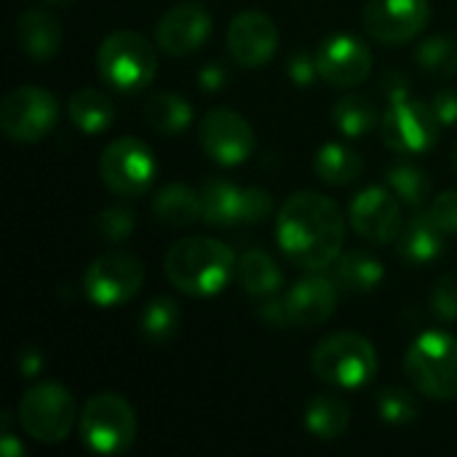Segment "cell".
I'll list each match as a JSON object with an SVG mask.
<instances>
[{
    "mask_svg": "<svg viewBox=\"0 0 457 457\" xmlns=\"http://www.w3.org/2000/svg\"><path fill=\"white\" fill-rule=\"evenodd\" d=\"M276 238L292 265L319 273L340 257L345 222L332 198L303 190L284 201L276 222Z\"/></svg>",
    "mask_w": 457,
    "mask_h": 457,
    "instance_id": "cell-1",
    "label": "cell"
},
{
    "mask_svg": "<svg viewBox=\"0 0 457 457\" xmlns=\"http://www.w3.org/2000/svg\"><path fill=\"white\" fill-rule=\"evenodd\" d=\"M236 254L228 244L193 236L177 241L166 252V278L185 295L193 297H212L228 287V281L236 276Z\"/></svg>",
    "mask_w": 457,
    "mask_h": 457,
    "instance_id": "cell-2",
    "label": "cell"
},
{
    "mask_svg": "<svg viewBox=\"0 0 457 457\" xmlns=\"http://www.w3.org/2000/svg\"><path fill=\"white\" fill-rule=\"evenodd\" d=\"M153 46L131 29H118L107 35L96 54V67L102 80L120 94H139L153 83L155 75Z\"/></svg>",
    "mask_w": 457,
    "mask_h": 457,
    "instance_id": "cell-3",
    "label": "cell"
},
{
    "mask_svg": "<svg viewBox=\"0 0 457 457\" xmlns=\"http://www.w3.org/2000/svg\"><path fill=\"white\" fill-rule=\"evenodd\" d=\"M311 367L335 388H361L378 375V353L367 337L356 332H337L316 345Z\"/></svg>",
    "mask_w": 457,
    "mask_h": 457,
    "instance_id": "cell-4",
    "label": "cell"
},
{
    "mask_svg": "<svg viewBox=\"0 0 457 457\" xmlns=\"http://www.w3.org/2000/svg\"><path fill=\"white\" fill-rule=\"evenodd\" d=\"M412 386L439 402L457 399V337L447 332H423L404 359Z\"/></svg>",
    "mask_w": 457,
    "mask_h": 457,
    "instance_id": "cell-5",
    "label": "cell"
},
{
    "mask_svg": "<svg viewBox=\"0 0 457 457\" xmlns=\"http://www.w3.org/2000/svg\"><path fill=\"white\" fill-rule=\"evenodd\" d=\"M83 445L96 455H120L134 445L137 418L131 404L118 394H96L80 412Z\"/></svg>",
    "mask_w": 457,
    "mask_h": 457,
    "instance_id": "cell-6",
    "label": "cell"
},
{
    "mask_svg": "<svg viewBox=\"0 0 457 457\" xmlns=\"http://www.w3.org/2000/svg\"><path fill=\"white\" fill-rule=\"evenodd\" d=\"M204 222L214 228L260 225L273 212V195L262 187H238L228 179H206L201 187Z\"/></svg>",
    "mask_w": 457,
    "mask_h": 457,
    "instance_id": "cell-7",
    "label": "cell"
},
{
    "mask_svg": "<svg viewBox=\"0 0 457 457\" xmlns=\"http://www.w3.org/2000/svg\"><path fill=\"white\" fill-rule=\"evenodd\" d=\"M19 423L35 442L59 445L75 426V402L59 383H37L19 402Z\"/></svg>",
    "mask_w": 457,
    "mask_h": 457,
    "instance_id": "cell-8",
    "label": "cell"
},
{
    "mask_svg": "<svg viewBox=\"0 0 457 457\" xmlns=\"http://www.w3.org/2000/svg\"><path fill=\"white\" fill-rule=\"evenodd\" d=\"M145 281V265L137 254L131 252H104L99 254L86 276H83V289L86 297L99 305V308H115L129 303Z\"/></svg>",
    "mask_w": 457,
    "mask_h": 457,
    "instance_id": "cell-9",
    "label": "cell"
},
{
    "mask_svg": "<svg viewBox=\"0 0 457 457\" xmlns=\"http://www.w3.org/2000/svg\"><path fill=\"white\" fill-rule=\"evenodd\" d=\"M59 118V104L51 91L19 86L0 102V129L13 142H37Z\"/></svg>",
    "mask_w": 457,
    "mask_h": 457,
    "instance_id": "cell-10",
    "label": "cell"
},
{
    "mask_svg": "<svg viewBox=\"0 0 457 457\" xmlns=\"http://www.w3.org/2000/svg\"><path fill=\"white\" fill-rule=\"evenodd\" d=\"M99 174L115 195L137 198L153 185V177H155L153 150L142 139H134V137L115 139L102 153Z\"/></svg>",
    "mask_w": 457,
    "mask_h": 457,
    "instance_id": "cell-11",
    "label": "cell"
},
{
    "mask_svg": "<svg viewBox=\"0 0 457 457\" xmlns=\"http://www.w3.org/2000/svg\"><path fill=\"white\" fill-rule=\"evenodd\" d=\"M439 118L426 102H396L383 115V142L399 155H420L439 139Z\"/></svg>",
    "mask_w": 457,
    "mask_h": 457,
    "instance_id": "cell-12",
    "label": "cell"
},
{
    "mask_svg": "<svg viewBox=\"0 0 457 457\" xmlns=\"http://www.w3.org/2000/svg\"><path fill=\"white\" fill-rule=\"evenodd\" d=\"M198 139L212 161L220 166H238L254 150V131L236 110H212L198 129Z\"/></svg>",
    "mask_w": 457,
    "mask_h": 457,
    "instance_id": "cell-13",
    "label": "cell"
},
{
    "mask_svg": "<svg viewBox=\"0 0 457 457\" xmlns=\"http://www.w3.org/2000/svg\"><path fill=\"white\" fill-rule=\"evenodd\" d=\"M428 16H431L428 0H370L364 8L367 32L386 46H399L412 40L426 27Z\"/></svg>",
    "mask_w": 457,
    "mask_h": 457,
    "instance_id": "cell-14",
    "label": "cell"
},
{
    "mask_svg": "<svg viewBox=\"0 0 457 457\" xmlns=\"http://www.w3.org/2000/svg\"><path fill=\"white\" fill-rule=\"evenodd\" d=\"M351 225L370 244H394L402 236L399 198L386 187H367L351 204Z\"/></svg>",
    "mask_w": 457,
    "mask_h": 457,
    "instance_id": "cell-15",
    "label": "cell"
},
{
    "mask_svg": "<svg viewBox=\"0 0 457 457\" xmlns=\"http://www.w3.org/2000/svg\"><path fill=\"white\" fill-rule=\"evenodd\" d=\"M316 62H319V75L337 88L359 86L372 72V54L367 43H361L353 35L327 37L316 54Z\"/></svg>",
    "mask_w": 457,
    "mask_h": 457,
    "instance_id": "cell-16",
    "label": "cell"
},
{
    "mask_svg": "<svg viewBox=\"0 0 457 457\" xmlns=\"http://www.w3.org/2000/svg\"><path fill=\"white\" fill-rule=\"evenodd\" d=\"M278 48V29L262 11H244L230 21L228 51L241 67H262Z\"/></svg>",
    "mask_w": 457,
    "mask_h": 457,
    "instance_id": "cell-17",
    "label": "cell"
},
{
    "mask_svg": "<svg viewBox=\"0 0 457 457\" xmlns=\"http://www.w3.org/2000/svg\"><path fill=\"white\" fill-rule=\"evenodd\" d=\"M212 35V16L204 5L185 3L163 13L155 27V40L169 56H187L198 51Z\"/></svg>",
    "mask_w": 457,
    "mask_h": 457,
    "instance_id": "cell-18",
    "label": "cell"
},
{
    "mask_svg": "<svg viewBox=\"0 0 457 457\" xmlns=\"http://www.w3.org/2000/svg\"><path fill=\"white\" fill-rule=\"evenodd\" d=\"M337 284L329 276H308L297 281L284 297L289 327H319L332 319L337 308Z\"/></svg>",
    "mask_w": 457,
    "mask_h": 457,
    "instance_id": "cell-19",
    "label": "cell"
},
{
    "mask_svg": "<svg viewBox=\"0 0 457 457\" xmlns=\"http://www.w3.org/2000/svg\"><path fill=\"white\" fill-rule=\"evenodd\" d=\"M16 40H19V48L29 59H35V62L54 59L56 51L62 48V24L54 13H48L43 8H32L19 16Z\"/></svg>",
    "mask_w": 457,
    "mask_h": 457,
    "instance_id": "cell-20",
    "label": "cell"
},
{
    "mask_svg": "<svg viewBox=\"0 0 457 457\" xmlns=\"http://www.w3.org/2000/svg\"><path fill=\"white\" fill-rule=\"evenodd\" d=\"M445 230L434 222L431 212L415 214L399 236V254L412 265H428L445 252Z\"/></svg>",
    "mask_w": 457,
    "mask_h": 457,
    "instance_id": "cell-21",
    "label": "cell"
},
{
    "mask_svg": "<svg viewBox=\"0 0 457 457\" xmlns=\"http://www.w3.org/2000/svg\"><path fill=\"white\" fill-rule=\"evenodd\" d=\"M153 214L166 228H187L195 220H204L201 212V190H193L182 182L166 185L153 198Z\"/></svg>",
    "mask_w": 457,
    "mask_h": 457,
    "instance_id": "cell-22",
    "label": "cell"
},
{
    "mask_svg": "<svg viewBox=\"0 0 457 457\" xmlns=\"http://www.w3.org/2000/svg\"><path fill=\"white\" fill-rule=\"evenodd\" d=\"M236 278L249 297H273L284 284L281 268L262 249H249L238 257Z\"/></svg>",
    "mask_w": 457,
    "mask_h": 457,
    "instance_id": "cell-23",
    "label": "cell"
},
{
    "mask_svg": "<svg viewBox=\"0 0 457 457\" xmlns=\"http://www.w3.org/2000/svg\"><path fill=\"white\" fill-rule=\"evenodd\" d=\"M386 270L380 265V260H375L367 252H345L332 262V278L343 292H353V295H364L380 287Z\"/></svg>",
    "mask_w": 457,
    "mask_h": 457,
    "instance_id": "cell-24",
    "label": "cell"
},
{
    "mask_svg": "<svg viewBox=\"0 0 457 457\" xmlns=\"http://www.w3.org/2000/svg\"><path fill=\"white\" fill-rule=\"evenodd\" d=\"M67 115L83 134H102V131L110 129V123L115 118V107H112V99L104 91L80 88V91H75L70 96Z\"/></svg>",
    "mask_w": 457,
    "mask_h": 457,
    "instance_id": "cell-25",
    "label": "cell"
},
{
    "mask_svg": "<svg viewBox=\"0 0 457 457\" xmlns=\"http://www.w3.org/2000/svg\"><path fill=\"white\" fill-rule=\"evenodd\" d=\"M145 115L153 131H158L161 137H177L190 126L193 104L179 94L163 91L150 96V102L145 104Z\"/></svg>",
    "mask_w": 457,
    "mask_h": 457,
    "instance_id": "cell-26",
    "label": "cell"
},
{
    "mask_svg": "<svg viewBox=\"0 0 457 457\" xmlns=\"http://www.w3.org/2000/svg\"><path fill=\"white\" fill-rule=\"evenodd\" d=\"M364 171V161L356 150H351L348 145L340 142H327L319 153H316V174L327 182V185H351L361 177Z\"/></svg>",
    "mask_w": 457,
    "mask_h": 457,
    "instance_id": "cell-27",
    "label": "cell"
},
{
    "mask_svg": "<svg viewBox=\"0 0 457 457\" xmlns=\"http://www.w3.org/2000/svg\"><path fill=\"white\" fill-rule=\"evenodd\" d=\"M351 410L343 399L321 394L316 396L305 410V426L319 439H337L348 431Z\"/></svg>",
    "mask_w": 457,
    "mask_h": 457,
    "instance_id": "cell-28",
    "label": "cell"
},
{
    "mask_svg": "<svg viewBox=\"0 0 457 457\" xmlns=\"http://www.w3.org/2000/svg\"><path fill=\"white\" fill-rule=\"evenodd\" d=\"M332 120H335V126H337L340 134L356 139V137L367 134L378 123V110H375V104L367 96H361V94H345L343 99L335 102Z\"/></svg>",
    "mask_w": 457,
    "mask_h": 457,
    "instance_id": "cell-29",
    "label": "cell"
},
{
    "mask_svg": "<svg viewBox=\"0 0 457 457\" xmlns=\"http://www.w3.org/2000/svg\"><path fill=\"white\" fill-rule=\"evenodd\" d=\"M386 182H388L391 193L407 206H420L431 195V177L420 166L407 163V161L394 163L386 174Z\"/></svg>",
    "mask_w": 457,
    "mask_h": 457,
    "instance_id": "cell-30",
    "label": "cell"
},
{
    "mask_svg": "<svg viewBox=\"0 0 457 457\" xmlns=\"http://www.w3.org/2000/svg\"><path fill=\"white\" fill-rule=\"evenodd\" d=\"M179 305L171 297H155L153 303L145 305L139 316V332L150 343H166L177 335L179 329Z\"/></svg>",
    "mask_w": 457,
    "mask_h": 457,
    "instance_id": "cell-31",
    "label": "cell"
},
{
    "mask_svg": "<svg viewBox=\"0 0 457 457\" xmlns=\"http://www.w3.org/2000/svg\"><path fill=\"white\" fill-rule=\"evenodd\" d=\"M420 70L436 75V78H450V75H457V40H450V37H428L420 43L418 54H415Z\"/></svg>",
    "mask_w": 457,
    "mask_h": 457,
    "instance_id": "cell-32",
    "label": "cell"
},
{
    "mask_svg": "<svg viewBox=\"0 0 457 457\" xmlns=\"http://www.w3.org/2000/svg\"><path fill=\"white\" fill-rule=\"evenodd\" d=\"M378 412L386 423L407 426L418 418V404L410 391L404 388H383L378 394Z\"/></svg>",
    "mask_w": 457,
    "mask_h": 457,
    "instance_id": "cell-33",
    "label": "cell"
},
{
    "mask_svg": "<svg viewBox=\"0 0 457 457\" xmlns=\"http://www.w3.org/2000/svg\"><path fill=\"white\" fill-rule=\"evenodd\" d=\"M94 228L104 241H126L134 233V212L126 206H107L96 214Z\"/></svg>",
    "mask_w": 457,
    "mask_h": 457,
    "instance_id": "cell-34",
    "label": "cell"
},
{
    "mask_svg": "<svg viewBox=\"0 0 457 457\" xmlns=\"http://www.w3.org/2000/svg\"><path fill=\"white\" fill-rule=\"evenodd\" d=\"M431 311L442 321H457V273L445 276L434 295H431Z\"/></svg>",
    "mask_w": 457,
    "mask_h": 457,
    "instance_id": "cell-35",
    "label": "cell"
},
{
    "mask_svg": "<svg viewBox=\"0 0 457 457\" xmlns=\"http://www.w3.org/2000/svg\"><path fill=\"white\" fill-rule=\"evenodd\" d=\"M431 217L434 222L447 233V236H457V190L442 193L434 204H431Z\"/></svg>",
    "mask_w": 457,
    "mask_h": 457,
    "instance_id": "cell-36",
    "label": "cell"
},
{
    "mask_svg": "<svg viewBox=\"0 0 457 457\" xmlns=\"http://www.w3.org/2000/svg\"><path fill=\"white\" fill-rule=\"evenodd\" d=\"M287 72H289L292 83H297V86H311L313 78H316V72H319V62H316L311 54L297 51V54H292V59H289V64H287Z\"/></svg>",
    "mask_w": 457,
    "mask_h": 457,
    "instance_id": "cell-37",
    "label": "cell"
},
{
    "mask_svg": "<svg viewBox=\"0 0 457 457\" xmlns=\"http://www.w3.org/2000/svg\"><path fill=\"white\" fill-rule=\"evenodd\" d=\"M431 110H434V115L439 118L442 126H453V123H457V88L439 91V94L431 99Z\"/></svg>",
    "mask_w": 457,
    "mask_h": 457,
    "instance_id": "cell-38",
    "label": "cell"
},
{
    "mask_svg": "<svg viewBox=\"0 0 457 457\" xmlns=\"http://www.w3.org/2000/svg\"><path fill=\"white\" fill-rule=\"evenodd\" d=\"M380 88H383V94L388 96V102H391V104L410 99V80H407L402 72H396V70H394V72H388V75L383 78Z\"/></svg>",
    "mask_w": 457,
    "mask_h": 457,
    "instance_id": "cell-39",
    "label": "cell"
},
{
    "mask_svg": "<svg viewBox=\"0 0 457 457\" xmlns=\"http://www.w3.org/2000/svg\"><path fill=\"white\" fill-rule=\"evenodd\" d=\"M228 80V72L222 64H206L201 72H198V83L204 91H220Z\"/></svg>",
    "mask_w": 457,
    "mask_h": 457,
    "instance_id": "cell-40",
    "label": "cell"
},
{
    "mask_svg": "<svg viewBox=\"0 0 457 457\" xmlns=\"http://www.w3.org/2000/svg\"><path fill=\"white\" fill-rule=\"evenodd\" d=\"M260 319L270 327H289V316H287V305L284 300H270L260 308Z\"/></svg>",
    "mask_w": 457,
    "mask_h": 457,
    "instance_id": "cell-41",
    "label": "cell"
},
{
    "mask_svg": "<svg viewBox=\"0 0 457 457\" xmlns=\"http://www.w3.org/2000/svg\"><path fill=\"white\" fill-rule=\"evenodd\" d=\"M43 370V353L37 348H21L19 353V372L24 378H35Z\"/></svg>",
    "mask_w": 457,
    "mask_h": 457,
    "instance_id": "cell-42",
    "label": "cell"
},
{
    "mask_svg": "<svg viewBox=\"0 0 457 457\" xmlns=\"http://www.w3.org/2000/svg\"><path fill=\"white\" fill-rule=\"evenodd\" d=\"M0 455L3 457H21L24 447L16 442V436L8 431V418H3V436H0Z\"/></svg>",
    "mask_w": 457,
    "mask_h": 457,
    "instance_id": "cell-43",
    "label": "cell"
},
{
    "mask_svg": "<svg viewBox=\"0 0 457 457\" xmlns=\"http://www.w3.org/2000/svg\"><path fill=\"white\" fill-rule=\"evenodd\" d=\"M46 3H51V5H70L72 0H46Z\"/></svg>",
    "mask_w": 457,
    "mask_h": 457,
    "instance_id": "cell-44",
    "label": "cell"
},
{
    "mask_svg": "<svg viewBox=\"0 0 457 457\" xmlns=\"http://www.w3.org/2000/svg\"><path fill=\"white\" fill-rule=\"evenodd\" d=\"M453 166H455V171H457V145H455V155H453Z\"/></svg>",
    "mask_w": 457,
    "mask_h": 457,
    "instance_id": "cell-45",
    "label": "cell"
}]
</instances>
